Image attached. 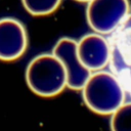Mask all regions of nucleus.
I'll return each mask as SVG.
<instances>
[{
    "instance_id": "1",
    "label": "nucleus",
    "mask_w": 131,
    "mask_h": 131,
    "mask_svg": "<svg viewBox=\"0 0 131 131\" xmlns=\"http://www.w3.org/2000/svg\"><path fill=\"white\" fill-rule=\"evenodd\" d=\"M81 91L87 107L103 116L116 112L126 97V90L119 78L102 70L91 73Z\"/></svg>"
},
{
    "instance_id": "2",
    "label": "nucleus",
    "mask_w": 131,
    "mask_h": 131,
    "mask_svg": "<svg viewBox=\"0 0 131 131\" xmlns=\"http://www.w3.org/2000/svg\"><path fill=\"white\" fill-rule=\"evenodd\" d=\"M26 82L35 94L53 97L68 88V76L62 62L53 53L35 56L27 66Z\"/></svg>"
},
{
    "instance_id": "3",
    "label": "nucleus",
    "mask_w": 131,
    "mask_h": 131,
    "mask_svg": "<svg viewBox=\"0 0 131 131\" xmlns=\"http://www.w3.org/2000/svg\"><path fill=\"white\" fill-rule=\"evenodd\" d=\"M129 11L128 0H90L86 9V18L95 33L107 35L125 23Z\"/></svg>"
},
{
    "instance_id": "4",
    "label": "nucleus",
    "mask_w": 131,
    "mask_h": 131,
    "mask_svg": "<svg viewBox=\"0 0 131 131\" xmlns=\"http://www.w3.org/2000/svg\"><path fill=\"white\" fill-rule=\"evenodd\" d=\"M52 53L59 58L66 69L68 88L81 91L91 72L84 67L78 55L77 41L69 37H62L55 43Z\"/></svg>"
},
{
    "instance_id": "5",
    "label": "nucleus",
    "mask_w": 131,
    "mask_h": 131,
    "mask_svg": "<svg viewBox=\"0 0 131 131\" xmlns=\"http://www.w3.org/2000/svg\"><path fill=\"white\" fill-rule=\"evenodd\" d=\"M25 25L13 17L0 18V60L12 61L24 55L28 48Z\"/></svg>"
},
{
    "instance_id": "6",
    "label": "nucleus",
    "mask_w": 131,
    "mask_h": 131,
    "mask_svg": "<svg viewBox=\"0 0 131 131\" xmlns=\"http://www.w3.org/2000/svg\"><path fill=\"white\" fill-rule=\"evenodd\" d=\"M78 55L91 73L103 70L111 61V43L98 33L84 35L77 41Z\"/></svg>"
},
{
    "instance_id": "7",
    "label": "nucleus",
    "mask_w": 131,
    "mask_h": 131,
    "mask_svg": "<svg viewBox=\"0 0 131 131\" xmlns=\"http://www.w3.org/2000/svg\"><path fill=\"white\" fill-rule=\"evenodd\" d=\"M111 116L112 131H131V101L124 102Z\"/></svg>"
},
{
    "instance_id": "8",
    "label": "nucleus",
    "mask_w": 131,
    "mask_h": 131,
    "mask_svg": "<svg viewBox=\"0 0 131 131\" xmlns=\"http://www.w3.org/2000/svg\"><path fill=\"white\" fill-rule=\"evenodd\" d=\"M25 9L32 15L43 16L54 12L61 0H21Z\"/></svg>"
},
{
    "instance_id": "9",
    "label": "nucleus",
    "mask_w": 131,
    "mask_h": 131,
    "mask_svg": "<svg viewBox=\"0 0 131 131\" xmlns=\"http://www.w3.org/2000/svg\"><path fill=\"white\" fill-rule=\"evenodd\" d=\"M76 1H78V2H87L88 3L90 0H76Z\"/></svg>"
}]
</instances>
